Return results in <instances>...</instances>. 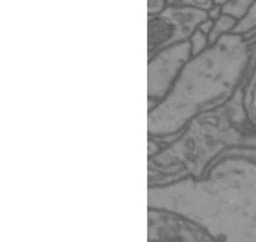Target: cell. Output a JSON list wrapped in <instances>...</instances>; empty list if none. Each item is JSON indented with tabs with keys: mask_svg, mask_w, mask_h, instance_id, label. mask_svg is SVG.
<instances>
[{
	"mask_svg": "<svg viewBox=\"0 0 256 242\" xmlns=\"http://www.w3.org/2000/svg\"><path fill=\"white\" fill-rule=\"evenodd\" d=\"M206 20L209 15L205 11L180 5H168L162 14L148 17V58L188 40Z\"/></svg>",
	"mask_w": 256,
	"mask_h": 242,
	"instance_id": "3",
	"label": "cell"
},
{
	"mask_svg": "<svg viewBox=\"0 0 256 242\" xmlns=\"http://www.w3.org/2000/svg\"><path fill=\"white\" fill-rule=\"evenodd\" d=\"M168 6V0H148V17L162 14Z\"/></svg>",
	"mask_w": 256,
	"mask_h": 242,
	"instance_id": "11",
	"label": "cell"
},
{
	"mask_svg": "<svg viewBox=\"0 0 256 242\" xmlns=\"http://www.w3.org/2000/svg\"><path fill=\"white\" fill-rule=\"evenodd\" d=\"M242 107L248 121L256 127V56L242 90Z\"/></svg>",
	"mask_w": 256,
	"mask_h": 242,
	"instance_id": "5",
	"label": "cell"
},
{
	"mask_svg": "<svg viewBox=\"0 0 256 242\" xmlns=\"http://www.w3.org/2000/svg\"><path fill=\"white\" fill-rule=\"evenodd\" d=\"M192 58V45L188 40L171 45L149 58L148 62V102L149 109L162 101L181 70Z\"/></svg>",
	"mask_w": 256,
	"mask_h": 242,
	"instance_id": "4",
	"label": "cell"
},
{
	"mask_svg": "<svg viewBox=\"0 0 256 242\" xmlns=\"http://www.w3.org/2000/svg\"><path fill=\"white\" fill-rule=\"evenodd\" d=\"M190 45H192V56L202 54L204 51H206L210 46V40H209V34L204 33L200 28H198L192 37L188 39Z\"/></svg>",
	"mask_w": 256,
	"mask_h": 242,
	"instance_id": "9",
	"label": "cell"
},
{
	"mask_svg": "<svg viewBox=\"0 0 256 242\" xmlns=\"http://www.w3.org/2000/svg\"><path fill=\"white\" fill-rule=\"evenodd\" d=\"M255 56L256 33L224 34L192 56L168 95L149 109V137H176L202 115L230 104L242 93Z\"/></svg>",
	"mask_w": 256,
	"mask_h": 242,
	"instance_id": "1",
	"label": "cell"
},
{
	"mask_svg": "<svg viewBox=\"0 0 256 242\" xmlns=\"http://www.w3.org/2000/svg\"><path fill=\"white\" fill-rule=\"evenodd\" d=\"M168 5L190 6V8H196V9L209 12L215 6V0H168Z\"/></svg>",
	"mask_w": 256,
	"mask_h": 242,
	"instance_id": "10",
	"label": "cell"
},
{
	"mask_svg": "<svg viewBox=\"0 0 256 242\" xmlns=\"http://www.w3.org/2000/svg\"><path fill=\"white\" fill-rule=\"evenodd\" d=\"M255 0H230L228 3H226L221 8V11L224 15H230L232 18H236L237 21H240L249 12Z\"/></svg>",
	"mask_w": 256,
	"mask_h": 242,
	"instance_id": "7",
	"label": "cell"
},
{
	"mask_svg": "<svg viewBox=\"0 0 256 242\" xmlns=\"http://www.w3.org/2000/svg\"><path fill=\"white\" fill-rule=\"evenodd\" d=\"M228 2H230V0H215V6H221V8H222V6H224L226 3H228Z\"/></svg>",
	"mask_w": 256,
	"mask_h": 242,
	"instance_id": "14",
	"label": "cell"
},
{
	"mask_svg": "<svg viewBox=\"0 0 256 242\" xmlns=\"http://www.w3.org/2000/svg\"><path fill=\"white\" fill-rule=\"evenodd\" d=\"M200 30L204 31V33H206V34H210V31H212V28H214V20H206L205 23H202L200 24Z\"/></svg>",
	"mask_w": 256,
	"mask_h": 242,
	"instance_id": "12",
	"label": "cell"
},
{
	"mask_svg": "<svg viewBox=\"0 0 256 242\" xmlns=\"http://www.w3.org/2000/svg\"><path fill=\"white\" fill-rule=\"evenodd\" d=\"M232 33L236 34H252L256 33V0L254 2L252 8L249 9V12L244 15V18H242L237 26L234 27Z\"/></svg>",
	"mask_w": 256,
	"mask_h": 242,
	"instance_id": "8",
	"label": "cell"
},
{
	"mask_svg": "<svg viewBox=\"0 0 256 242\" xmlns=\"http://www.w3.org/2000/svg\"><path fill=\"white\" fill-rule=\"evenodd\" d=\"M205 182L210 223L218 217L208 230L220 242H256V146L222 152Z\"/></svg>",
	"mask_w": 256,
	"mask_h": 242,
	"instance_id": "2",
	"label": "cell"
},
{
	"mask_svg": "<svg viewBox=\"0 0 256 242\" xmlns=\"http://www.w3.org/2000/svg\"><path fill=\"white\" fill-rule=\"evenodd\" d=\"M237 23H238V21H237L236 18H232L230 15L221 14V15L214 21V28H212V31H210V34H209L210 45H212L214 42H216L221 36L228 34V33H232V30L237 26Z\"/></svg>",
	"mask_w": 256,
	"mask_h": 242,
	"instance_id": "6",
	"label": "cell"
},
{
	"mask_svg": "<svg viewBox=\"0 0 256 242\" xmlns=\"http://www.w3.org/2000/svg\"><path fill=\"white\" fill-rule=\"evenodd\" d=\"M221 14H222V11H221V6H214V8H212V9L208 12L209 18H210V20H214V21H215V20H216V18H218Z\"/></svg>",
	"mask_w": 256,
	"mask_h": 242,
	"instance_id": "13",
	"label": "cell"
}]
</instances>
